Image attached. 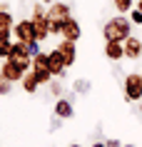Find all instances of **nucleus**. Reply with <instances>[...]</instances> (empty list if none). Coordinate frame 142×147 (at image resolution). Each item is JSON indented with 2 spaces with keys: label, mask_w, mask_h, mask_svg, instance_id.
<instances>
[{
  "label": "nucleus",
  "mask_w": 142,
  "mask_h": 147,
  "mask_svg": "<svg viewBox=\"0 0 142 147\" xmlns=\"http://www.w3.org/2000/svg\"><path fill=\"white\" fill-rule=\"evenodd\" d=\"M130 35H132V20H130V15H115V18H110V20L102 25L105 42H107V40H120V42H125Z\"/></svg>",
  "instance_id": "f257e3e1"
},
{
  "label": "nucleus",
  "mask_w": 142,
  "mask_h": 147,
  "mask_svg": "<svg viewBox=\"0 0 142 147\" xmlns=\"http://www.w3.org/2000/svg\"><path fill=\"white\" fill-rule=\"evenodd\" d=\"M122 85H125V100L130 105L142 102V72H130V75H125Z\"/></svg>",
  "instance_id": "f03ea898"
},
{
  "label": "nucleus",
  "mask_w": 142,
  "mask_h": 147,
  "mask_svg": "<svg viewBox=\"0 0 142 147\" xmlns=\"http://www.w3.org/2000/svg\"><path fill=\"white\" fill-rule=\"evenodd\" d=\"M8 60L15 62L17 67H23L25 72H28V70H32V57L28 55V45H25V42H20V40H13V50H10Z\"/></svg>",
  "instance_id": "7ed1b4c3"
},
{
  "label": "nucleus",
  "mask_w": 142,
  "mask_h": 147,
  "mask_svg": "<svg viewBox=\"0 0 142 147\" xmlns=\"http://www.w3.org/2000/svg\"><path fill=\"white\" fill-rule=\"evenodd\" d=\"M47 67H50V72H52V78H57V80H63L65 75H67L65 57H63V53H60L57 47H52V50L47 53Z\"/></svg>",
  "instance_id": "20e7f679"
},
{
  "label": "nucleus",
  "mask_w": 142,
  "mask_h": 147,
  "mask_svg": "<svg viewBox=\"0 0 142 147\" xmlns=\"http://www.w3.org/2000/svg\"><path fill=\"white\" fill-rule=\"evenodd\" d=\"M13 38L20 40V42H32L35 40V28H32V18L30 20H17L15 25H13Z\"/></svg>",
  "instance_id": "39448f33"
},
{
  "label": "nucleus",
  "mask_w": 142,
  "mask_h": 147,
  "mask_svg": "<svg viewBox=\"0 0 142 147\" xmlns=\"http://www.w3.org/2000/svg\"><path fill=\"white\" fill-rule=\"evenodd\" d=\"M67 18H72V8L63 0H55L52 5H47V20H60L65 23Z\"/></svg>",
  "instance_id": "423d86ee"
},
{
  "label": "nucleus",
  "mask_w": 142,
  "mask_h": 147,
  "mask_svg": "<svg viewBox=\"0 0 142 147\" xmlns=\"http://www.w3.org/2000/svg\"><path fill=\"white\" fill-rule=\"evenodd\" d=\"M52 115L60 117V120H70V117H75V105H72V97H60V100H55Z\"/></svg>",
  "instance_id": "0eeeda50"
},
{
  "label": "nucleus",
  "mask_w": 142,
  "mask_h": 147,
  "mask_svg": "<svg viewBox=\"0 0 142 147\" xmlns=\"http://www.w3.org/2000/svg\"><path fill=\"white\" fill-rule=\"evenodd\" d=\"M55 47L63 53L65 65H67V67H72V65H75V60H77V42H72V40H63V38H60V42H57Z\"/></svg>",
  "instance_id": "6e6552de"
},
{
  "label": "nucleus",
  "mask_w": 142,
  "mask_h": 147,
  "mask_svg": "<svg viewBox=\"0 0 142 147\" xmlns=\"http://www.w3.org/2000/svg\"><path fill=\"white\" fill-rule=\"evenodd\" d=\"M63 40H72V42H77L80 38H82V28H80V23L75 20V18H67L63 23Z\"/></svg>",
  "instance_id": "1a4fd4ad"
},
{
  "label": "nucleus",
  "mask_w": 142,
  "mask_h": 147,
  "mask_svg": "<svg viewBox=\"0 0 142 147\" xmlns=\"http://www.w3.org/2000/svg\"><path fill=\"white\" fill-rule=\"evenodd\" d=\"M102 53H105V57H107L110 62H120L122 57H125V45H122L120 40H107Z\"/></svg>",
  "instance_id": "9d476101"
},
{
  "label": "nucleus",
  "mask_w": 142,
  "mask_h": 147,
  "mask_svg": "<svg viewBox=\"0 0 142 147\" xmlns=\"http://www.w3.org/2000/svg\"><path fill=\"white\" fill-rule=\"evenodd\" d=\"M122 45H125V57L127 60H140V55H142V38L130 35Z\"/></svg>",
  "instance_id": "9b49d317"
},
{
  "label": "nucleus",
  "mask_w": 142,
  "mask_h": 147,
  "mask_svg": "<svg viewBox=\"0 0 142 147\" xmlns=\"http://www.w3.org/2000/svg\"><path fill=\"white\" fill-rule=\"evenodd\" d=\"M32 28H35V40L45 42V40L50 38V23H47V15L32 18Z\"/></svg>",
  "instance_id": "f8f14e48"
},
{
  "label": "nucleus",
  "mask_w": 142,
  "mask_h": 147,
  "mask_svg": "<svg viewBox=\"0 0 142 147\" xmlns=\"http://www.w3.org/2000/svg\"><path fill=\"white\" fill-rule=\"evenodd\" d=\"M0 72H3L10 82H20V80H23V75H25V70L17 67L15 62H10V60H5L3 65H0Z\"/></svg>",
  "instance_id": "ddd939ff"
},
{
  "label": "nucleus",
  "mask_w": 142,
  "mask_h": 147,
  "mask_svg": "<svg viewBox=\"0 0 142 147\" xmlns=\"http://www.w3.org/2000/svg\"><path fill=\"white\" fill-rule=\"evenodd\" d=\"M20 85H23V90H25L28 95H35V92H38V87H42V85H40V80H38V75H35L32 70H28V72L23 75Z\"/></svg>",
  "instance_id": "4468645a"
},
{
  "label": "nucleus",
  "mask_w": 142,
  "mask_h": 147,
  "mask_svg": "<svg viewBox=\"0 0 142 147\" xmlns=\"http://www.w3.org/2000/svg\"><path fill=\"white\" fill-rule=\"evenodd\" d=\"M72 90L77 95H90V90H92V82L90 80H85V78H77L75 82H72Z\"/></svg>",
  "instance_id": "2eb2a0df"
},
{
  "label": "nucleus",
  "mask_w": 142,
  "mask_h": 147,
  "mask_svg": "<svg viewBox=\"0 0 142 147\" xmlns=\"http://www.w3.org/2000/svg\"><path fill=\"white\" fill-rule=\"evenodd\" d=\"M13 25H15V18L10 10H0V30H13Z\"/></svg>",
  "instance_id": "dca6fc26"
},
{
  "label": "nucleus",
  "mask_w": 142,
  "mask_h": 147,
  "mask_svg": "<svg viewBox=\"0 0 142 147\" xmlns=\"http://www.w3.org/2000/svg\"><path fill=\"white\" fill-rule=\"evenodd\" d=\"M112 5H115V10H117L120 15H127L135 8V0H112Z\"/></svg>",
  "instance_id": "f3484780"
},
{
  "label": "nucleus",
  "mask_w": 142,
  "mask_h": 147,
  "mask_svg": "<svg viewBox=\"0 0 142 147\" xmlns=\"http://www.w3.org/2000/svg\"><path fill=\"white\" fill-rule=\"evenodd\" d=\"M32 72L38 75L40 85H50V80H55V78H52V72H50V67H38V70H32Z\"/></svg>",
  "instance_id": "a211bd4d"
},
{
  "label": "nucleus",
  "mask_w": 142,
  "mask_h": 147,
  "mask_svg": "<svg viewBox=\"0 0 142 147\" xmlns=\"http://www.w3.org/2000/svg\"><path fill=\"white\" fill-rule=\"evenodd\" d=\"M47 87H50V95H52V97H55V100H60V97H63V95H65V90H63V85H60V80H50V85H47Z\"/></svg>",
  "instance_id": "6ab92c4d"
},
{
  "label": "nucleus",
  "mask_w": 142,
  "mask_h": 147,
  "mask_svg": "<svg viewBox=\"0 0 142 147\" xmlns=\"http://www.w3.org/2000/svg\"><path fill=\"white\" fill-rule=\"evenodd\" d=\"M13 85H15V82H10V80L5 78L3 72H0V95H3V97H5V95H10V92H13Z\"/></svg>",
  "instance_id": "aec40b11"
},
{
  "label": "nucleus",
  "mask_w": 142,
  "mask_h": 147,
  "mask_svg": "<svg viewBox=\"0 0 142 147\" xmlns=\"http://www.w3.org/2000/svg\"><path fill=\"white\" fill-rule=\"evenodd\" d=\"M10 50H13V40H3L0 38V57H3V60H8Z\"/></svg>",
  "instance_id": "412c9836"
},
{
  "label": "nucleus",
  "mask_w": 142,
  "mask_h": 147,
  "mask_svg": "<svg viewBox=\"0 0 142 147\" xmlns=\"http://www.w3.org/2000/svg\"><path fill=\"white\" fill-rule=\"evenodd\" d=\"M38 67H47V53H40L32 57V70H38Z\"/></svg>",
  "instance_id": "4be33fe9"
},
{
  "label": "nucleus",
  "mask_w": 142,
  "mask_h": 147,
  "mask_svg": "<svg viewBox=\"0 0 142 147\" xmlns=\"http://www.w3.org/2000/svg\"><path fill=\"white\" fill-rule=\"evenodd\" d=\"M127 15H130L132 25H140V28H142V10H140V8H132L130 13H127Z\"/></svg>",
  "instance_id": "5701e85b"
},
{
  "label": "nucleus",
  "mask_w": 142,
  "mask_h": 147,
  "mask_svg": "<svg viewBox=\"0 0 142 147\" xmlns=\"http://www.w3.org/2000/svg\"><path fill=\"white\" fill-rule=\"evenodd\" d=\"M42 50H40V40H32V42H28V55L30 57H35V55H40Z\"/></svg>",
  "instance_id": "b1692460"
},
{
  "label": "nucleus",
  "mask_w": 142,
  "mask_h": 147,
  "mask_svg": "<svg viewBox=\"0 0 142 147\" xmlns=\"http://www.w3.org/2000/svg\"><path fill=\"white\" fill-rule=\"evenodd\" d=\"M50 23V35H60L63 32V23L60 20H47Z\"/></svg>",
  "instance_id": "393cba45"
},
{
  "label": "nucleus",
  "mask_w": 142,
  "mask_h": 147,
  "mask_svg": "<svg viewBox=\"0 0 142 147\" xmlns=\"http://www.w3.org/2000/svg\"><path fill=\"white\" fill-rule=\"evenodd\" d=\"M105 147H122V142L117 137H110V140H105Z\"/></svg>",
  "instance_id": "a878e982"
},
{
  "label": "nucleus",
  "mask_w": 142,
  "mask_h": 147,
  "mask_svg": "<svg viewBox=\"0 0 142 147\" xmlns=\"http://www.w3.org/2000/svg\"><path fill=\"white\" fill-rule=\"evenodd\" d=\"M92 147H105V142L100 140V142H92Z\"/></svg>",
  "instance_id": "bb28decb"
},
{
  "label": "nucleus",
  "mask_w": 142,
  "mask_h": 147,
  "mask_svg": "<svg viewBox=\"0 0 142 147\" xmlns=\"http://www.w3.org/2000/svg\"><path fill=\"white\" fill-rule=\"evenodd\" d=\"M40 3H45V5H52V3H55V0H40Z\"/></svg>",
  "instance_id": "cd10ccee"
},
{
  "label": "nucleus",
  "mask_w": 142,
  "mask_h": 147,
  "mask_svg": "<svg viewBox=\"0 0 142 147\" xmlns=\"http://www.w3.org/2000/svg\"><path fill=\"white\" fill-rule=\"evenodd\" d=\"M135 8H140V10H142V0H137V3H135Z\"/></svg>",
  "instance_id": "c85d7f7f"
},
{
  "label": "nucleus",
  "mask_w": 142,
  "mask_h": 147,
  "mask_svg": "<svg viewBox=\"0 0 142 147\" xmlns=\"http://www.w3.org/2000/svg\"><path fill=\"white\" fill-rule=\"evenodd\" d=\"M67 147H82V145H77V142H72V145H67Z\"/></svg>",
  "instance_id": "c756f323"
},
{
  "label": "nucleus",
  "mask_w": 142,
  "mask_h": 147,
  "mask_svg": "<svg viewBox=\"0 0 142 147\" xmlns=\"http://www.w3.org/2000/svg\"><path fill=\"white\" fill-rule=\"evenodd\" d=\"M122 147H135V145H122Z\"/></svg>",
  "instance_id": "7c9ffc66"
},
{
  "label": "nucleus",
  "mask_w": 142,
  "mask_h": 147,
  "mask_svg": "<svg viewBox=\"0 0 142 147\" xmlns=\"http://www.w3.org/2000/svg\"><path fill=\"white\" fill-rule=\"evenodd\" d=\"M140 30H142V28H140Z\"/></svg>",
  "instance_id": "2f4dec72"
}]
</instances>
